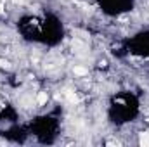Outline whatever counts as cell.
I'll return each mask as SVG.
<instances>
[{
  "mask_svg": "<svg viewBox=\"0 0 149 147\" xmlns=\"http://www.w3.org/2000/svg\"><path fill=\"white\" fill-rule=\"evenodd\" d=\"M36 102H38V106H43V104L47 102V94H45V92H40L38 97H36Z\"/></svg>",
  "mask_w": 149,
  "mask_h": 147,
  "instance_id": "obj_1",
  "label": "cell"
},
{
  "mask_svg": "<svg viewBox=\"0 0 149 147\" xmlns=\"http://www.w3.org/2000/svg\"><path fill=\"white\" fill-rule=\"evenodd\" d=\"M141 144H142V146H149V135L148 133H142V135H141Z\"/></svg>",
  "mask_w": 149,
  "mask_h": 147,
  "instance_id": "obj_2",
  "label": "cell"
},
{
  "mask_svg": "<svg viewBox=\"0 0 149 147\" xmlns=\"http://www.w3.org/2000/svg\"><path fill=\"white\" fill-rule=\"evenodd\" d=\"M75 75H87V69L82 68V66H76L75 68Z\"/></svg>",
  "mask_w": 149,
  "mask_h": 147,
  "instance_id": "obj_3",
  "label": "cell"
},
{
  "mask_svg": "<svg viewBox=\"0 0 149 147\" xmlns=\"http://www.w3.org/2000/svg\"><path fill=\"white\" fill-rule=\"evenodd\" d=\"M68 99H69L71 102H76V95H73V94H68Z\"/></svg>",
  "mask_w": 149,
  "mask_h": 147,
  "instance_id": "obj_4",
  "label": "cell"
},
{
  "mask_svg": "<svg viewBox=\"0 0 149 147\" xmlns=\"http://www.w3.org/2000/svg\"><path fill=\"white\" fill-rule=\"evenodd\" d=\"M2 10H3V5H2V2H0V14H2Z\"/></svg>",
  "mask_w": 149,
  "mask_h": 147,
  "instance_id": "obj_5",
  "label": "cell"
},
{
  "mask_svg": "<svg viewBox=\"0 0 149 147\" xmlns=\"http://www.w3.org/2000/svg\"><path fill=\"white\" fill-rule=\"evenodd\" d=\"M16 2H21V0H16Z\"/></svg>",
  "mask_w": 149,
  "mask_h": 147,
  "instance_id": "obj_6",
  "label": "cell"
}]
</instances>
